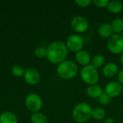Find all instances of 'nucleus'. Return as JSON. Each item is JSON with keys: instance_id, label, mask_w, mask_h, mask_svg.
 Listing matches in <instances>:
<instances>
[{"instance_id": "20e7f679", "label": "nucleus", "mask_w": 123, "mask_h": 123, "mask_svg": "<svg viewBox=\"0 0 123 123\" xmlns=\"http://www.w3.org/2000/svg\"><path fill=\"white\" fill-rule=\"evenodd\" d=\"M80 76L82 81L89 86L97 84L99 79V74L97 68L92 64L84 66L80 71Z\"/></svg>"}, {"instance_id": "f257e3e1", "label": "nucleus", "mask_w": 123, "mask_h": 123, "mask_svg": "<svg viewBox=\"0 0 123 123\" xmlns=\"http://www.w3.org/2000/svg\"><path fill=\"white\" fill-rule=\"evenodd\" d=\"M46 58L50 63L53 64H59L64 61L68 53L66 43L59 40L50 43L46 48Z\"/></svg>"}, {"instance_id": "0eeeda50", "label": "nucleus", "mask_w": 123, "mask_h": 123, "mask_svg": "<svg viewBox=\"0 0 123 123\" xmlns=\"http://www.w3.org/2000/svg\"><path fill=\"white\" fill-rule=\"evenodd\" d=\"M66 45L68 50L74 53H77L83 50L84 40L83 37L79 35H71L68 37L66 41Z\"/></svg>"}, {"instance_id": "7ed1b4c3", "label": "nucleus", "mask_w": 123, "mask_h": 123, "mask_svg": "<svg viewBox=\"0 0 123 123\" xmlns=\"http://www.w3.org/2000/svg\"><path fill=\"white\" fill-rule=\"evenodd\" d=\"M92 110L93 109L89 104L86 102H80L73 109V118L77 123H87L92 117Z\"/></svg>"}, {"instance_id": "9b49d317", "label": "nucleus", "mask_w": 123, "mask_h": 123, "mask_svg": "<svg viewBox=\"0 0 123 123\" xmlns=\"http://www.w3.org/2000/svg\"><path fill=\"white\" fill-rule=\"evenodd\" d=\"M119 73L118 66L113 63L110 62L106 63L102 68V74L107 78H112L117 75Z\"/></svg>"}, {"instance_id": "6ab92c4d", "label": "nucleus", "mask_w": 123, "mask_h": 123, "mask_svg": "<svg viewBox=\"0 0 123 123\" xmlns=\"http://www.w3.org/2000/svg\"><path fill=\"white\" fill-rule=\"evenodd\" d=\"M106 116V112L105 110L102 107H96L93 109L92 110V117L97 121L103 120L105 118Z\"/></svg>"}, {"instance_id": "6e6552de", "label": "nucleus", "mask_w": 123, "mask_h": 123, "mask_svg": "<svg viewBox=\"0 0 123 123\" xmlns=\"http://www.w3.org/2000/svg\"><path fill=\"white\" fill-rule=\"evenodd\" d=\"M71 27L74 31L77 33H84L86 32L89 27L88 19L81 15L75 16L71 22Z\"/></svg>"}, {"instance_id": "c85d7f7f", "label": "nucleus", "mask_w": 123, "mask_h": 123, "mask_svg": "<svg viewBox=\"0 0 123 123\" xmlns=\"http://www.w3.org/2000/svg\"><path fill=\"white\" fill-rule=\"evenodd\" d=\"M92 123V122H87V123Z\"/></svg>"}, {"instance_id": "1a4fd4ad", "label": "nucleus", "mask_w": 123, "mask_h": 123, "mask_svg": "<svg viewBox=\"0 0 123 123\" xmlns=\"http://www.w3.org/2000/svg\"><path fill=\"white\" fill-rule=\"evenodd\" d=\"M105 92L112 99L118 97L123 91V84L118 81H110L105 88Z\"/></svg>"}, {"instance_id": "4468645a", "label": "nucleus", "mask_w": 123, "mask_h": 123, "mask_svg": "<svg viewBox=\"0 0 123 123\" xmlns=\"http://www.w3.org/2000/svg\"><path fill=\"white\" fill-rule=\"evenodd\" d=\"M86 93L87 96H89L90 98L97 99L99 98L103 94V89L99 85L97 84L91 85L86 88Z\"/></svg>"}, {"instance_id": "b1692460", "label": "nucleus", "mask_w": 123, "mask_h": 123, "mask_svg": "<svg viewBox=\"0 0 123 123\" xmlns=\"http://www.w3.org/2000/svg\"><path fill=\"white\" fill-rule=\"evenodd\" d=\"M98 99H99V103L101 105H107L110 103L111 98L105 92H103V94L98 98Z\"/></svg>"}, {"instance_id": "2eb2a0df", "label": "nucleus", "mask_w": 123, "mask_h": 123, "mask_svg": "<svg viewBox=\"0 0 123 123\" xmlns=\"http://www.w3.org/2000/svg\"><path fill=\"white\" fill-rule=\"evenodd\" d=\"M0 123H18V119L14 113L5 111L0 115Z\"/></svg>"}, {"instance_id": "bb28decb", "label": "nucleus", "mask_w": 123, "mask_h": 123, "mask_svg": "<svg viewBox=\"0 0 123 123\" xmlns=\"http://www.w3.org/2000/svg\"><path fill=\"white\" fill-rule=\"evenodd\" d=\"M103 123H115V120H114L112 118L109 117V118H106V119L104 120Z\"/></svg>"}, {"instance_id": "cd10ccee", "label": "nucleus", "mask_w": 123, "mask_h": 123, "mask_svg": "<svg viewBox=\"0 0 123 123\" xmlns=\"http://www.w3.org/2000/svg\"><path fill=\"white\" fill-rule=\"evenodd\" d=\"M120 63L123 66V52L120 54Z\"/></svg>"}, {"instance_id": "4be33fe9", "label": "nucleus", "mask_w": 123, "mask_h": 123, "mask_svg": "<svg viewBox=\"0 0 123 123\" xmlns=\"http://www.w3.org/2000/svg\"><path fill=\"white\" fill-rule=\"evenodd\" d=\"M35 55L38 58H46V54H47V50L46 48H43V47H38L35 49Z\"/></svg>"}, {"instance_id": "f3484780", "label": "nucleus", "mask_w": 123, "mask_h": 123, "mask_svg": "<svg viewBox=\"0 0 123 123\" xmlns=\"http://www.w3.org/2000/svg\"><path fill=\"white\" fill-rule=\"evenodd\" d=\"M111 26L114 34H121L123 31V19L120 17L115 18L111 22Z\"/></svg>"}, {"instance_id": "39448f33", "label": "nucleus", "mask_w": 123, "mask_h": 123, "mask_svg": "<svg viewBox=\"0 0 123 123\" xmlns=\"http://www.w3.org/2000/svg\"><path fill=\"white\" fill-rule=\"evenodd\" d=\"M107 47L109 51L118 55L123 52V36L120 34H113L107 41Z\"/></svg>"}, {"instance_id": "a878e982", "label": "nucleus", "mask_w": 123, "mask_h": 123, "mask_svg": "<svg viewBox=\"0 0 123 123\" xmlns=\"http://www.w3.org/2000/svg\"><path fill=\"white\" fill-rule=\"evenodd\" d=\"M117 81L123 84V69L119 71V73L117 74Z\"/></svg>"}, {"instance_id": "ddd939ff", "label": "nucleus", "mask_w": 123, "mask_h": 123, "mask_svg": "<svg viewBox=\"0 0 123 123\" xmlns=\"http://www.w3.org/2000/svg\"><path fill=\"white\" fill-rule=\"evenodd\" d=\"M97 33L100 37L103 38H110L114 34V32L111 24L103 23L97 28Z\"/></svg>"}, {"instance_id": "9d476101", "label": "nucleus", "mask_w": 123, "mask_h": 123, "mask_svg": "<svg viewBox=\"0 0 123 123\" xmlns=\"http://www.w3.org/2000/svg\"><path fill=\"white\" fill-rule=\"evenodd\" d=\"M24 79L28 84L35 85L40 81V74L37 69L34 68H29L25 71Z\"/></svg>"}, {"instance_id": "393cba45", "label": "nucleus", "mask_w": 123, "mask_h": 123, "mask_svg": "<svg viewBox=\"0 0 123 123\" xmlns=\"http://www.w3.org/2000/svg\"><path fill=\"white\" fill-rule=\"evenodd\" d=\"M75 3L79 6L85 8V7L89 6L92 3V1H91V0H76V1H75Z\"/></svg>"}, {"instance_id": "dca6fc26", "label": "nucleus", "mask_w": 123, "mask_h": 123, "mask_svg": "<svg viewBox=\"0 0 123 123\" xmlns=\"http://www.w3.org/2000/svg\"><path fill=\"white\" fill-rule=\"evenodd\" d=\"M107 10L112 14H119L123 9V4L120 1H110L107 6Z\"/></svg>"}, {"instance_id": "aec40b11", "label": "nucleus", "mask_w": 123, "mask_h": 123, "mask_svg": "<svg viewBox=\"0 0 123 123\" xmlns=\"http://www.w3.org/2000/svg\"><path fill=\"white\" fill-rule=\"evenodd\" d=\"M105 62V56L102 54H97L92 58L91 64L96 68H99L104 65Z\"/></svg>"}, {"instance_id": "f03ea898", "label": "nucleus", "mask_w": 123, "mask_h": 123, "mask_svg": "<svg viewBox=\"0 0 123 123\" xmlns=\"http://www.w3.org/2000/svg\"><path fill=\"white\" fill-rule=\"evenodd\" d=\"M56 72L58 76L62 79L68 80L74 78L77 75L79 68L75 62L71 60H65L58 64Z\"/></svg>"}, {"instance_id": "f8f14e48", "label": "nucleus", "mask_w": 123, "mask_h": 123, "mask_svg": "<svg viewBox=\"0 0 123 123\" xmlns=\"http://www.w3.org/2000/svg\"><path fill=\"white\" fill-rule=\"evenodd\" d=\"M75 59L77 63H79L81 66H86L90 64L92 61V57L89 52L84 50H81L75 54Z\"/></svg>"}, {"instance_id": "423d86ee", "label": "nucleus", "mask_w": 123, "mask_h": 123, "mask_svg": "<svg viewBox=\"0 0 123 123\" xmlns=\"http://www.w3.org/2000/svg\"><path fill=\"white\" fill-rule=\"evenodd\" d=\"M25 106L32 113L38 112L43 107V100L37 94L31 93L25 99Z\"/></svg>"}, {"instance_id": "5701e85b", "label": "nucleus", "mask_w": 123, "mask_h": 123, "mask_svg": "<svg viewBox=\"0 0 123 123\" xmlns=\"http://www.w3.org/2000/svg\"><path fill=\"white\" fill-rule=\"evenodd\" d=\"M110 3L109 0H93L92 4H94L98 8H105L107 7Z\"/></svg>"}, {"instance_id": "412c9836", "label": "nucleus", "mask_w": 123, "mask_h": 123, "mask_svg": "<svg viewBox=\"0 0 123 123\" xmlns=\"http://www.w3.org/2000/svg\"><path fill=\"white\" fill-rule=\"evenodd\" d=\"M25 69L22 66L19 65H15L14 66H13L12 69V74L16 76V77H22L24 76L25 74Z\"/></svg>"}, {"instance_id": "a211bd4d", "label": "nucleus", "mask_w": 123, "mask_h": 123, "mask_svg": "<svg viewBox=\"0 0 123 123\" xmlns=\"http://www.w3.org/2000/svg\"><path fill=\"white\" fill-rule=\"evenodd\" d=\"M30 121L32 123H48V120L47 117L41 112H35L30 117Z\"/></svg>"}]
</instances>
